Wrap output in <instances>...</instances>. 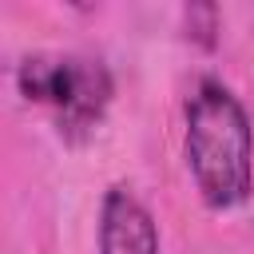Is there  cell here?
Listing matches in <instances>:
<instances>
[{"label":"cell","instance_id":"4","mask_svg":"<svg viewBox=\"0 0 254 254\" xmlns=\"http://www.w3.org/2000/svg\"><path fill=\"white\" fill-rule=\"evenodd\" d=\"M183 24H187V36H194L198 44H214V32H218V8L214 4H190L183 8Z\"/></svg>","mask_w":254,"mask_h":254},{"label":"cell","instance_id":"2","mask_svg":"<svg viewBox=\"0 0 254 254\" xmlns=\"http://www.w3.org/2000/svg\"><path fill=\"white\" fill-rule=\"evenodd\" d=\"M16 87L24 99L56 111V123L67 139L87 135L115 91V79L99 56L83 52H36L16 64Z\"/></svg>","mask_w":254,"mask_h":254},{"label":"cell","instance_id":"1","mask_svg":"<svg viewBox=\"0 0 254 254\" xmlns=\"http://www.w3.org/2000/svg\"><path fill=\"white\" fill-rule=\"evenodd\" d=\"M183 155L206 206H242L254 190V127L242 99L214 75L198 79L183 107Z\"/></svg>","mask_w":254,"mask_h":254},{"label":"cell","instance_id":"3","mask_svg":"<svg viewBox=\"0 0 254 254\" xmlns=\"http://www.w3.org/2000/svg\"><path fill=\"white\" fill-rule=\"evenodd\" d=\"M95 250H99V254H163L155 214H151L147 202H143L131 187H123V183H115V187L103 190Z\"/></svg>","mask_w":254,"mask_h":254}]
</instances>
